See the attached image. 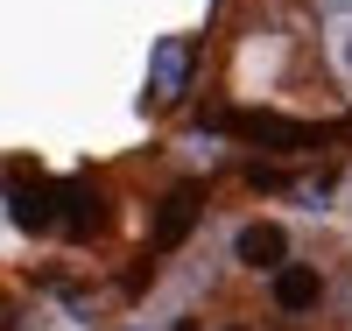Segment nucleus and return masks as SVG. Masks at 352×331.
Segmentation results:
<instances>
[{"label": "nucleus", "mask_w": 352, "mask_h": 331, "mask_svg": "<svg viewBox=\"0 0 352 331\" xmlns=\"http://www.w3.org/2000/svg\"><path fill=\"white\" fill-rule=\"evenodd\" d=\"M106 226V197L92 184H64L56 191V233H71V239H92Z\"/></svg>", "instance_id": "obj_3"}, {"label": "nucleus", "mask_w": 352, "mask_h": 331, "mask_svg": "<svg viewBox=\"0 0 352 331\" xmlns=\"http://www.w3.org/2000/svg\"><path fill=\"white\" fill-rule=\"evenodd\" d=\"M247 141H261V148H317V127H303V120H275V113H240L232 120Z\"/></svg>", "instance_id": "obj_4"}, {"label": "nucleus", "mask_w": 352, "mask_h": 331, "mask_svg": "<svg viewBox=\"0 0 352 331\" xmlns=\"http://www.w3.org/2000/svg\"><path fill=\"white\" fill-rule=\"evenodd\" d=\"M190 71H197V43L190 36H162L148 56V92L155 99H184L190 92Z\"/></svg>", "instance_id": "obj_1"}, {"label": "nucleus", "mask_w": 352, "mask_h": 331, "mask_svg": "<svg viewBox=\"0 0 352 331\" xmlns=\"http://www.w3.org/2000/svg\"><path fill=\"white\" fill-rule=\"evenodd\" d=\"M345 71H352V28H345Z\"/></svg>", "instance_id": "obj_7"}, {"label": "nucleus", "mask_w": 352, "mask_h": 331, "mask_svg": "<svg viewBox=\"0 0 352 331\" xmlns=\"http://www.w3.org/2000/svg\"><path fill=\"white\" fill-rule=\"evenodd\" d=\"M232 254H240L247 268H275V275H282V254H289V233L282 226H268V219H254V226H240V239H232Z\"/></svg>", "instance_id": "obj_5"}, {"label": "nucleus", "mask_w": 352, "mask_h": 331, "mask_svg": "<svg viewBox=\"0 0 352 331\" xmlns=\"http://www.w3.org/2000/svg\"><path fill=\"white\" fill-rule=\"evenodd\" d=\"M317 296H324V282H317V268H303V261H289L275 275V303L282 310H317Z\"/></svg>", "instance_id": "obj_6"}, {"label": "nucleus", "mask_w": 352, "mask_h": 331, "mask_svg": "<svg viewBox=\"0 0 352 331\" xmlns=\"http://www.w3.org/2000/svg\"><path fill=\"white\" fill-rule=\"evenodd\" d=\"M197 212H204V204H197V184H176V191L162 197V212H155V233H148V247H155V254L184 247V239H190V226H197Z\"/></svg>", "instance_id": "obj_2"}]
</instances>
